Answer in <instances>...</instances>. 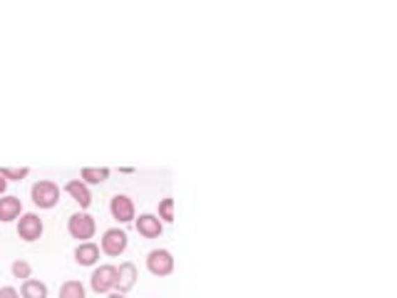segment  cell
I'll use <instances>...</instances> for the list:
<instances>
[{"instance_id": "cell-1", "label": "cell", "mask_w": 397, "mask_h": 298, "mask_svg": "<svg viewBox=\"0 0 397 298\" xmlns=\"http://www.w3.org/2000/svg\"><path fill=\"white\" fill-rule=\"evenodd\" d=\"M30 199L38 209H52L60 201V187L50 179H40L30 189Z\"/></svg>"}, {"instance_id": "cell-2", "label": "cell", "mask_w": 397, "mask_h": 298, "mask_svg": "<svg viewBox=\"0 0 397 298\" xmlns=\"http://www.w3.org/2000/svg\"><path fill=\"white\" fill-rule=\"evenodd\" d=\"M95 231H97V221L90 214L77 212L68 219V234L72 236V239H77L79 244H82V241H90L92 236H95Z\"/></svg>"}, {"instance_id": "cell-3", "label": "cell", "mask_w": 397, "mask_h": 298, "mask_svg": "<svg viewBox=\"0 0 397 298\" xmlns=\"http://www.w3.org/2000/svg\"><path fill=\"white\" fill-rule=\"evenodd\" d=\"M147 271L152 276H159V279L174 274V256H171V251H166V249H152L147 253Z\"/></svg>"}, {"instance_id": "cell-4", "label": "cell", "mask_w": 397, "mask_h": 298, "mask_svg": "<svg viewBox=\"0 0 397 298\" xmlns=\"http://www.w3.org/2000/svg\"><path fill=\"white\" fill-rule=\"evenodd\" d=\"M114 283H117V266L112 264H102L100 269L92 271L90 276V286L95 293H112L114 291Z\"/></svg>"}, {"instance_id": "cell-5", "label": "cell", "mask_w": 397, "mask_h": 298, "mask_svg": "<svg viewBox=\"0 0 397 298\" xmlns=\"http://www.w3.org/2000/svg\"><path fill=\"white\" fill-rule=\"evenodd\" d=\"M127 244H130V239H127V231H122L117 226V229H107L102 234V241H100V251L107 253V256H122V253L127 251Z\"/></svg>"}, {"instance_id": "cell-6", "label": "cell", "mask_w": 397, "mask_h": 298, "mask_svg": "<svg viewBox=\"0 0 397 298\" xmlns=\"http://www.w3.org/2000/svg\"><path fill=\"white\" fill-rule=\"evenodd\" d=\"M109 214H112V219H117L119 224H130V221H134V219H137L134 201H132L127 194H117V196H112V201H109Z\"/></svg>"}, {"instance_id": "cell-7", "label": "cell", "mask_w": 397, "mask_h": 298, "mask_svg": "<svg viewBox=\"0 0 397 298\" xmlns=\"http://www.w3.org/2000/svg\"><path fill=\"white\" fill-rule=\"evenodd\" d=\"M42 231H45V226H42V219L38 217V214H23L20 217V221H17V236L23 241H38L40 236H42Z\"/></svg>"}, {"instance_id": "cell-8", "label": "cell", "mask_w": 397, "mask_h": 298, "mask_svg": "<svg viewBox=\"0 0 397 298\" xmlns=\"http://www.w3.org/2000/svg\"><path fill=\"white\" fill-rule=\"evenodd\" d=\"M134 226L139 231V236H144V239H159L162 231H164V224H162V219L157 214H139Z\"/></svg>"}, {"instance_id": "cell-9", "label": "cell", "mask_w": 397, "mask_h": 298, "mask_svg": "<svg viewBox=\"0 0 397 298\" xmlns=\"http://www.w3.org/2000/svg\"><path fill=\"white\" fill-rule=\"evenodd\" d=\"M137 283V266L132 261H122L117 269V283H114V291L117 293H127L132 291Z\"/></svg>"}, {"instance_id": "cell-10", "label": "cell", "mask_w": 397, "mask_h": 298, "mask_svg": "<svg viewBox=\"0 0 397 298\" xmlns=\"http://www.w3.org/2000/svg\"><path fill=\"white\" fill-rule=\"evenodd\" d=\"M65 191H68L70 196H72L75 201L79 204V209H87L92 204V194H90V187H87L82 179H70L68 184H65Z\"/></svg>"}, {"instance_id": "cell-11", "label": "cell", "mask_w": 397, "mask_h": 298, "mask_svg": "<svg viewBox=\"0 0 397 298\" xmlns=\"http://www.w3.org/2000/svg\"><path fill=\"white\" fill-rule=\"evenodd\" d=\"M75 261H77L79 266H95L97 261H100V246L92 244V241L77 244V249H75Z\"/></svg>"}, {"instance_id": "cell-12", "label": "cell", "mask_w": 397, "mask_h": 298, "mask_svg": "<svg viewBox=\"0 0 397 298\" xmlns=\"http://www.w3.org/2000/svg\"><path fill=\"white\" fill-rule=\"evenodd\" d=\"M17 217H23V201L17 196H3L0 199V221H15Z\"/></svg>"}, {"instance_id": "cell-13", "label": "cell", "mask_w": 397, "mask_h": 298, "mask_svg": "<svg viewBox=\"0 0 397 298\" xmlns=\"http://www.w3.org/2000/svg\"><path fill=\"white\" fill-rule=\"evenodd\" d=\"M79 179L90 187V184H104L109 179V169L107 166H85L82 172H79Z\"/></svg>"}, {"instance_id": "cell-14", "label": "cell", "mask_w": 397, "mask_h": 298, "mask_svg": "<svg viewBox=\"0 0 397 298\" xmlns=\"http://www.w3.org/2000/svg\"><path fill=\"white\" fill-rule=\"evenodd\" d=\"M47 286L38 279H25L23 286H20V296L23 298H47Z\"/></svg>"}, {"instance_id": "cell-15", "label": "cell", "mask_w": 397, "mask_h": 298, "mask_svg": "<svg viewBox=\"0 0 397 298\" xmlns=\"http://www.w3.org/2000/svg\"><path fill=\"white\" fill-rule=\"evenodd\" d=\"M57 298H87V291L79 281H65L63 286H60Z\"/></svg>"}, {"instance_id": "cell-16", "label": "cell", "mask_w": 397, "mask_h": 298, "mask_svg": "<svg viewBox=\"0 0 397 298\" xmlns=\"http://www.w3.org/2000/svg\"><path fill=\"white\" fill-rule=\"evenodd\" d=\"M157 217L162 219V224H171L174 221V199L171 196H166V199L159 201V209H157Z\"/></svg>"}, {"instance_id": "cell-17", "label": "cell", "mask_w": 397, "mask_h": 298, "mask_svg": "<svg viewBox=\"0 0 397 298\" xmlns=\"http://www.w3.org/2000/svg\"><path fill=\"white\" fill-rule=\"evenodd\" d=\"M0 174H3V177L8 179V182H20V179H25L30 174V169L28 166H3V169H0Z\"/></svg>"}, {"instance_id": "cell-18", "label": "cell", "mask_w": 397, "mask_h": 298, "mask_svg": "<svg viewBox=\"0 0 397 298\" xmlns=\"http://www.w3.org/2000/svg\"><path fill=\"white\" fill-rule=\"evenodd\" d=\"M10 271H13V276H15V279H23V281L33 276V266H30L25 258H17V261H13Z\"/></svg>"}, {"instance_id": "cell-19", "label": "cell", "mask_w": 397, "mask_h": 298, "mask_svg": "<svg viewBox=\"0 0 397 298\" xmlns=\"http://www.w3.org/2000/svg\"><path fill=\"white\" fill-rule=\"evenodd\" d=\"M0 298H20V293H17L13 286H3L0 288Z\"/></svg>"}, {"instance_id": "cell-20", "label": "cell", "mask_w": 397, "mask_h": 298, "mask_svg": "<svg viewBox=\"0 0 397 298\" xmlns=\"http://www.w3.org/2000/svg\"><path fill=\"white\" fill-rule=\"evenodd\" d=\"M6 189H8V179L0 174V194H6Z\"/></svg>"}, {"instance_id": "cell-21", "label": "cell", "mask_w": 397, "mask_h": 298, "mask_svg": "<svg viewBox=\"0 0 397 298\" xmlns=\"http://www.w3.org/2000/svg\"><path fill=\"white\" fill-rule=\"evenodd\" d=\"M104 298H127L125 293H117V291H112V293H107Z\"/></svg>"}]
</instances>
